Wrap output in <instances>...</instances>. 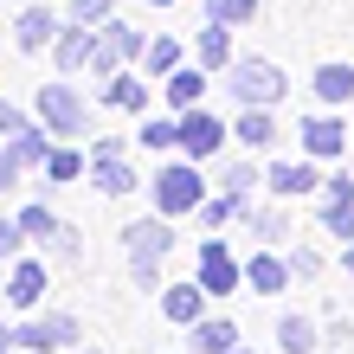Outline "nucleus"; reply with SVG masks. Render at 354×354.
I'll use <instances>...</instances> for the list:
<instances>
[{
  "instance_id": "nucleus-6",
  "label": "nucleus",
  "mask_w": 354,
  "mask_h": 354,
  "mask_svg": "<svg viewBox=\"0 0 354 354\" xmlns=\"http://www.w3.org/2000/svg\"><path fill=\"white\" fill-rule=\"evenodd\" d=\"M122 252H129V264H161V258L174 252V225H168V213H149V219L122 225Z\"/></svg>"
},
{
  "instance_id": "nucleus-27",
  "label": "nucleus",
  "mask_w": 354,
  "mask_h": 354,
  "mask_svg": "<svg viewBox=\"0 0 354 354\" xmlns=\"http://www.w3.org/2000/svg\"><path fill=\"white\" fill-rule=\"evenodd\" d=\"M316 342H322L316 316H283V322H277V348H283V354H316Z\"/></svg>"
},
{
  "instance_id": "nucleus-35",
  "label": "nucleus",
  "mask_w": 354,
  "mask_h": 354,
  "mask_svg": "<svg viewBox=\"0 0 354 354\" xmlns=\"http://www.w3.org/2000/svg\"><path fill=\"white\" fill-rule=\"evenodd\" d=\"M19 129H32V122H26V110H19V103H7V97H0V142H13Z\"/></svg>"
},
{
  "instance_id": "nucleus-28",
  "label": "nucleus",
  "mask_w": 354,
  "mask_h": 354,
  "mask_svg": "<svg viewBox=\"0 0 354 354\" xmlns=\"http://www.w3.org/2000/svg\"><path fill=\"white\" fill-rule=\"evenodd\" d=\"M180 65H187L180 39H168V32L149 39V52H142V71H149V77H168V71H180Z\"/></svg>"
},
{
  "instance_id": "nucleus-41",
  "label": "nucleus",
  "mask_w": 354,
  "mask_h": 354,
  "mask_svg": "<svg viewBox=\"0 0 354 354\" xmlns=\"http://www.w3.org/2000/svg\"><path fill=\"white\" fill-rule=\"evenodd\" d=\"M149 7H174V0H149Z\"/></svg>"
},
{
  "instance_id": "nucleus-34",
  "label": "nucleus",
  "mask_w": 354,
  "mask_h": 354,
  "mask_svg": "<svg viewBox=\"0 0 354 354\" xmlns=\"http://www.w3.org/2000/svg\"><path fill=\"white\" fill-rule=\"evenodd\" d=\"M290 270H297V283L303 277H322V252H316V245H297V252H290Z\"/></svg>"
},
{
  "instance_id": "nucleus-14",
  "label": "nucleus",
  "mask_w": 354,
  "mask_h": 354,
  "mask_svg": "<svg viewBox=\"0 0 354 354\" xmlns=\"http://www.w3.org/2000/svg\"><path fill=\"white\" fill-rule=\"evenodd\" d=\"M161 97H168L174 116L200 110V103H206V65H180V71H168V77H161Z\"/></svg>"
},
{
  "instance_id": "nucleus-21",
  "label": "nucleus",
  "mask_w": 354,
  "mask_h": 354,
  "mask_svg": "<svg viewBox=\"0 0 354 354\" xmlns=\"http://www.w3.org/2000/svg\"><path fill=\"white\" fill-rule=\"evenodd\" d=\"M245 232H252L258 245H283L290 239V213H283V206H252V200H245Z\"/></svg>"
},
{
  "instance_id": "nucleus-4",
  "label": "nucleus",
  "mask_w": 354,
  "mask_h": 354,
  "mask_svg": "<svg viewBox=\"0 0 354 354\" xmlns=\"http://www.w3.org/2000/svg\"><path fill=\"white\" fill-rule=\"evenodd\" d=\"M77 342H84L77 316H26L13 328V348H26V354H58V348H77Z\"/></svg>"
},
{
  "instance_id": "nucleus-15",
  "label": "nucleus",
  "mask_w": 354,
  "mask_h": 354,
  "mask_svg": "<svg viewBox=\"0 0 354 354\" xmlns=\"http://www.w3.org/2000/svg\"><path fill=\"white\" fill-rule=\"evenodd\" d=\"M58 32H65V26H58L52 7H26V13L13 19V46H19V52H52Z\"/></svg>"
},
{
  "instance_id": "nucleus-23",
  "label": "nucleus",
  "mask_w": 354,
  "mask_h": 354,
  "mask_svg": "<svg viewBox=\"0 0 354 354\" xmlns=\"http://www.w3.org/2000/svg\"><path fill=\"white\" fill-rule=\"evenodd\" d=\"M354 97V65H342V58H328V65H316V103H348Z\"/></svg>"
},
{
  "instance_id": "nucleus-19",
  "label": "nucleus",
  "mask_w": 354,
  "mask_h": 354,
  "mask_svg": "<svg viewBox=\"0 0 354 354\" xmlns=\"http://www.w3.org/2000/svg\"><path fill=\"white\" fill-rule=\"evenodd\" d=\"M194 58L206 71H232V26L225 19H206V32L194 39Z\"/></svg>"
},
{
  "instance_id": "nucleus-16",
  "label": "nucleus",
  "mask_w": 354,
  "mask_h": 354,
  "mask_svg": "<svg viewBox=\"0 0 354 354\" xmlns=\"http://www.w3.org/2000/svg\"><path fill=\"white\" fill-rule=\"evenodd\" d=\"M46 264H32V258H13V270H7V303L13 309H39V297H46Z\"/></svg>"
},
{
  "instance_id": "nucleus-22",
  "label": "nucleus",
  "mask_w": 354,
  "mask_h": 354,
  "mask_svg": "<svg viewBox=\"0 0 354 354\" xmlns=\"http://www.w3.org/2000/svg\"><path fill=\"white\" fill-rule=\"evenodd\" d=\"M91 187H97V194H136V168H129V155H110V161H91Z\"/></svg>"
},
{
  "instance_id": "nucleus-18",
  "label": "nucleus",
  "mask_w": 354,
  "mask_h": 354,
  "mask_svg": "<svg viewBox=\"0 0 354 354\" xmlns=\"http://www.w3.org/2000/svg\"><path fill=\"white\" fill-rule=\"evenodd\" d=\"M187 335H194V354H232L239 348V322L232 316H200Z\"/></svg>"
},
{
  "instance_id": "nucleus-43",
  "label": "nucleus",
  "mask_w": 354,
  "mask_h": 354,
  "mask_svg": "<svg viewBox=\"0 0 354 354\" xmlns=\"http://www.w3.org/2000/svg\"><path fill=\"white\" fill-rule=\"evenodd\" d=\"M348 168H354V149H348Z\"/></svg>"
},
{
  "instance_id": "nucleus-5",
  "label": "nucleus",
  "mask_w": 354,
  "mask_h": 354,
  "mask_svg": "<svg viewBox=\"0 0 354 354\" xmlns=\"http://www.w3.org/2000/svg\"><path fill=\"white\" fill-rule=\"evenodd\" d=\"M225 142H232V122H219L206 103L180 116V155H194V161H219Z\"/></svg>"
},
{
  "instance_id": "nucleus-39",
  "label": "nucleus",
  "mask_w": 354,
  "mask_h": 354,
  "mask_svg": "<svg viewBox=\"0 0 354 354\" xmlns=\"http://www.w3.org/2000/svg\"><path fill=\"white\" fill-rule=\"evenodd\" d=\"M7 348H13V328H7V322H0V354H7Z\"/></svg>"
},
{
  "instance_id": "nucleus-7",
  "label": "nucleus",
  "mask_w": 354,
  "mask_h": 354,
  "mask_svg": "<svg viewBox=\"0 0 354 354\" xmlns=\"http://www.w3.org/2000/svg\"><path fill=\"white\" fill-rule=\"evenodd\" d=\"M316 225H322L328 239H354V168L322 180V213H316Z\"/></svg>"
},
{
  "instance_id": "nucleus-33",
  "label": "nucleus",
  "mask_w": 354,
  "mask_h": 354,
  "mask_svg": "<svg viewBox=\"0 0 354 354\" xmlns=\"http://www.w3.org/2000/svg\"><path fill=\"white\" fill-rule=\"evenodd\" d=\"M65 19H77V26H110V19H116V7H110V0H71V7H65Z\"/></svg>"
},
{
  "instance_id": "nucleus-3",
  "label": "nucleus",
  "mask_w": 354,
  "mask_h": 354,
  "mask_svg": "<svg viewBox=\"0 0 354 354\" xmlns=\"http://www.w3.org/2000/svg\"><path fill=\"white\" fill-rule=\"evenodd\" d=\"M225 91H232V103L245 110V103H270V110H277L283 103V71L270 65V58H232V71H225Z\"/></svg>"
},
{
  "instance_id": "nucleus-42",
  "label": "nucleus",
  "mask_w": 354,
  "mask_h": 354,
  "mask_svg": "<svg viewBox=\"0 0 354 354\" xmlns=\"http://www.w3.org/2000/svg\"><path fill=\"white\" fill-rule=\"evenodd\" d=\"M71 354H97V348H71Z\"/></svg>"
},
{
  "instance_id": "nucleus-1",
  "label": "nucleus",
  "mask_w": 354,
  "mask_h": 354,
  "mask_svg": "<svg viewBox=\"0 0 354 354\" xmlns=\"http://www.w3.org/2000/svg\"><path fill=\"white\" fill-rule=\"evenodd\" d=\"M149 194H155V213H200V200H206V174H200V161L194 155H180V161H161L155 180H149Z\"/></svg>"
},
{
  "instance_id": "nucleus-38",
  "label": "nucleus",
  "mask_w": 354,
  "mask_h": 354,
  "mask_svg": "<svg viewBox=\"0 0 354 354\" xmlns=\"http://www.w3.org/2000/svg\"><path fill=\"white\" fill-rule=\"evenodd\" d=\"M19 174H26V168H19V161H13V149L0 142V194H7V187H19Z\"/></svg>"
},
{
  "instance_id": "nucleus-20",
  "label": "nucleus",
  "mask_w": 354,
  "mask_h": 354,
  "mask_svg": "<svg viewBox=\"0 0 354 354\" xmlns=\"http://www.w3.org/2000/svg\"><path fill=\"white\" fill-rule=\"evenodd\" d=\"M103 103L110 110H129V116H149V84L136 71H116V77H103Z\"/></svg>"
},
{
  "instance_id": "nucleus-40",
  "label": "nucleus",
  "mask_w": 354,
  "mask_h": 354,
  "mask_svg": "<svg viewBox=\"0 0 354 354\" xmlns=\"http://www.w3.org/2000/svg\"><path fill=\"white\" fill-rule=\"evenodd\" d=\"M342 264H348V277H354V239H348V252H342Z\"/></svg>"
},
{
  "instance_id": "nucleus-26",
  "label": "nucleus",
  "mask_w": 354,
  "mask_h": 354,
  "mask_svg": "<svg viewBox=\"0 0 354 354\" xmlns=\"http://www.w3.org/2000/svg\"><path fill=\"white\" fill-rule=\"evenodd\" d=\"M91 174V149H77V142H58L52 161H46V180L52 187H65V180H84Z\"/></svg>"
},
{
  "instance_id": "nucleus-10",
  "label": "nucleus",
  "mask_w": 354,
  "mask_h": 354,
  "mask_svg": "<svg viewBox=\"0 0 354 354\" xmlns=\"http://www.w3.org/2000/svg\"><path fill=\"white\" fill-rule=\"evenodd\" d=\"M264 187H270V194H277V200H303V194H316V187H322V161H270V168H264Z\"/></svg>"
},
{
  "instance_id": "nucleus-12",
  "label": "nucleus",
  "mask_w": 354,
  "mask_h": 354,
  "mask_svg": "<svg viewBox=\"0 0 354 354\" xmlns=\"http://www.w3.org/2000/svg\"><path fill=\"white\" fill-rule=\"evenodd\" d=\"M97 39H103V26H77V19H65V32L52 39V58H58V71H91V58H97Z\"/></svg>"
},
{
  "instance_id": "nucleus-30",
  "label": "nucleus",
  "mask_w": 354,
  "mask_h": 354,
  "mask_svg": "<svg viewBox=\"0 0 354 354\" xmlns=\"http://www.w3.org/2000/svg\"><path fill=\"white\" fill-rule=\"evenodd\" d=\"M13 219H19V232H26V239H39V245H46V239L58 232V213H52L46 200H32V206H19Z\"/></svg>"
},
{
  "instance_id": "nucleus-17",
  "label": "nucleus",
  "mask_w": 354,
  "mask_h": 354,
  "mask_svg": "<svg viewBox=\"0 0 354 354\" xmlns=\"http://www.w3.org/2000/svg\"><path fill=\"white\" fill-rule=\"evenodd\" d=\"M161 316L180 322V328H194V322L206 316V283H200V277H194V283H168V290H161Z\"/></svg>"
},
{
  "instance_id": "nucleus-2",
  "label": "nucleus",
  "mask_w": 354,
  "mask_h": 354,
  "mask_svg": "<svg viewBox=\"0 0 354 354\" xmlns=\"http://www.w3.org/2000/svg\"><path fill=\"white\" fill-rule=\"evenodd\" d=\"M39 122H46L58 142H84L97 129V110L71 84H58V77H52V84H39Z\"/></svg>"
},
{
  "instance_id": "nucleus-37",
  "label": "nucleus",
  "mask_w": 354,
  "mask_h": 354,
  "mask_svg": "<svg viewBox=\"0 0 354 354\" xmlns=\"http://www.w3.org/2000/svg\"><path fill=\"white\" fill-rule=\"evenodd\" d=\"M110 155H129V136H91V161H110Z\"/></svg>"
},
{
  "instance_id": "nucleus-24",
  "label": "nucleus",
  "mask_w": 354,
  "mask_h": 354,
  "mask_svg": "<svg viewBox=\"0 0 354 354\" xmlns=\"http://www.w3.org/2000/svg\"><path fill=\"white\" fill-rule=\"evenodd\" d=\"M136 142H142L149 155H174V149H180V116H174V110H168V116H142Z\"/></svg>"
},
{
  "instance_id": "nucleus-32",
  "label": "nucleus",
  "mask_w": 354,
  "mask_h": 354,
  "mask_svg": "<svg viewBox=\"0 0 354 354\" xmlns=\"http://www.w3.org/2000/svg\"><path fill=\"white\" fill-rule=\"evenodd\" d=\"M264 13V0H206V19H225V26H252Z\"/></svg>"
},
{
  "instance_id": "nucleus-44",
  "label": "nucleus",
  "mask_w": 354,
  "mask_h": 354,
  "mask_svg": "<svg viewBox=\"0 0 354 354\" xmlns=\"http://www.w3.org/2000/svg\"><path fill=\"white\" fill-rule=\"evenodd\" d=\"M232 354H245V348H232Z\"/></svg>"
},
{
  "instance_id": "nucleus-11",
  "label": "nucleus",
  "mask_w": 354,
  "mask_h": 354,
  "mask_svg": "<svg viewBox=\"0 0 354 354\" xmlns=\"http://www.w3.org/2000/svg\"><path fill=\"white\" fill-rule=\"evenodd\" d=\"M290 283H297V270H290V258L270 252V245H258V258H245V290H258V297H283Z\"/></svg>"
},
{
  "instance_id": "nucleus-31",
  "label": "nucleus",
  "mask_w": 354,
  "mask_h": 354,
  "mask_svg": "<svg viewBox=\"0 0 354 354\" xmlns=\"http://www.w3.org/2000/svg\"><path fill=\"white\" fill-rule=\"evenodd\" d=\"M46 252H52V264L77 270V264H84V245H77V225H65V219H58V232L46 239Z\"/></svg>"
},
{
  "instance_id": "nucleus-8",
  "label": "nucleus",
  "mask_w": 354,
  "mask_h": 354,
  "mask_svg": "<svg viewBox=\"0 0 354 354\" xmlns=\"http://www.w3.org/2000/svg\"><path fill=\"white\" fill-rule=\"evenodd\" d=\"M297 142H303V155H309V161H348V149H354L348 129H342V116H316V110L303 116Z\"/></svg>"
},
{
  "instance_id": "nucleus-9",
  "label": "nucleus",
  "mask_w": 354,
  "mask_h": 354,
  "mask_svg": "<svg viewBox=\"0 0 354 354\" xmlns=\"http://www.w3.org/2000/svg\"><path fill=\"white\" fill-rule=\"evenodd\" d=\"M200 283H206V297H232V290L245 283V264L232 258L225 239H206L200 245Z\"/></svg>"
},
{
  "instance_id": "nucleus-45",
  "label": "nucleus",
  "mask_w": 354,
  "mask_h": 354,
  "mask_svg": "<svg viewBox=\"0 0 354 354\" xmlns=\"http://www.w3.org/2000/svg\"><path fill=\"white\" fill-rule=\"evenodd\" d=\"M19 354H26V348H19Z\"/></svg>"
},
{
  "instance_id": "nucleus-29",
  "label": "nucleus",
  "mask_w": 354,
  "mask_h": 354,
  "mask_svg": "<svg viewBox=\"0 0 354 354\" xmlns=\"http://www.w3.org/2000/svg\"><path fill=\"white\" fill-rule=\"evenodd\" d=\"M103 46H110V52H122V65H129V58H142V52H149V32H142V26H129V19H110V26H103Z\"/></svg>"
},
{
  "instance_id": "nucleus-36",
  "label": "nucleus",
  "mask_w": 354,
  "mask_h": 354,
  "mask_svg": "<svg viewBox=\"0 0 354 354\" xmlns=\"http://www.w3.org/2000/svg\"><path fill=\"white\" fill-rule=\"evenodd\" d=\"M19 245H26L19 219H0V264H13V258H19Z\"/></svg>"
},
{
  "instance_id": "nucleus-25",
  "label": "nucleus",
  "mask_w": 354,
  "mask_h": 354,
  "mask_svg": "<svg viewBox=\"0 0 354 354\" xmlns=\"http://www.w3.org/2000/svg\"><path fill=\"white\" fill-rule=\"evenodd\" d=\"M213 187L232 200H252V187H264V174L252 168V161H213Z\"/></svg>"
},
{
  "instance_id": "nucleus-13",
  "label": "nucleus",
  "mask_w": 354,
  "mask_h": 354,
  "mask_svg": "<svg viewBox=\"0 0 354 354\" xmlns=\"http://www.w3.org/2000/svg\"><path fill=\"white\" fill-rule=\"evenodd\" d=\"M232 142L252 149V155H264L270 142H277V110H270V103H245L239 122H232Z\"/></svg>"
}]
</instances>
